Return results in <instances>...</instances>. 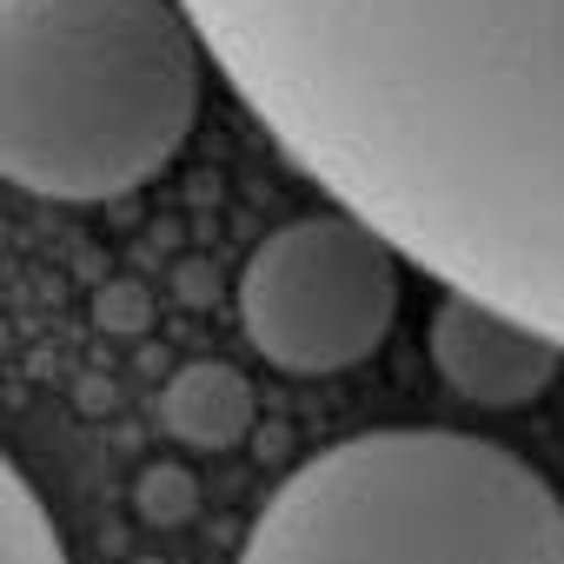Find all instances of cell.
Listing matches in <instances>:
<instances>
[{
  "label": "cell",
  "instance_id": "6da1fadb",
  "mask_svg": "<svg viewBox=\"0 0 564 564\" xmlns=\"http://www.w3.org/2000/svg\"><path fill=\"white\" fill-rule=\"evenodd\" d=\"M300 173L452 293L564 326V0H180Z\"/></svg>",
  "mask_w": 564,
  "mask_h": 564
},
{
  "label": "cell",
  "instance_id": "7a4b0ae2",
  "mask_svg": "<svg viewBox=\"0 0 564 564\" xmlns=\"http://www.w3.org/2000/svg\"><path fill=\"white\" fill-rule=\"evenodd\" d=\"M199 120L180 0H0V180L100 206L147 186Z\"/></svg>",
  "mask_w": 564,
  "mask_h": 564
},
{
  "label": "cell",
  "instance_id": "3957f363",
  "mask_svg": "<svg viewBox=\"0 0 564 564\" xmlns=\"http://www.w3.org/2000/svg\"><path fill=\"white\" fill-rule=\"evenodd\" d=\"M239 564H564V498L491 438L386 425L306 458Z\"/></svg>",
  "mask_w": 564,
  "mask_h": 564
},
{
  "label": "cell",
  "instance_id": "277c9868",
  "mask_svg": "<svg viewBox=\"0 0 564 564\" xmlns=\"http://www.w3.org/2000/svg\"><path fill=\"white\" fill-rule=\"evenodd\" d=\"M399 319V252L359 213H306L265 232L239 272V326L265 366L326 379L366 366Z\"/></svg>",
  "mask_w": 564,
  "mask_h": 564
},
{
  "label": "cell",
  "instance_id": "5b68a950",
  "mask_svg": "<svg viewBox=\"0 0 564 564\" xmlns=\"http://www.w3.org/2000/svg\"><path fill=\"white\" fill-rule=\"evenodd\" d=\"M425 352H432L438 379L465 405H485V412H518L557 379V339H544L538 326H524L471 293L438 300Z\"/></svg>",
  "mask_w": 564,
  "mask_h": 564
},
{
  "label": "cell",
  "instance_id": "8992f818",
  "mask_svg": "<svg viewBox=\"0 0 564 564\" xmlns=\"http://www.w3.org/2000/svg\"><path fill=\"white\" fill-rule=\"evenodd\" d=\"M160 419L186 445H232L246 432V419H252V392H246V379L232 366H186L166 386Z\"/></svg>",
  "mask_w": 564,
  "mask_h": 564
},
{
  "label": "cell",
  "instance_id": "52a82bcc",
  "mask_svg": "<svg viewBox=\"0 0 564 564\" xmlns=\"http://www.w3.org/2000/svg\"><path fill=\"white\" fill-rule=\"evenodd\" d=\"M0 564H67V544L41 505V491L21 478V465L0 452Z\"/></svg>",
  "mask_w": 564,
  "mask_h": 564
}]
</instances>
